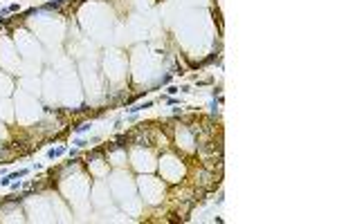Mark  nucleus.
<instances>
[{
	"mask_svg": "<svg viewBox=\"0 0 337 224\" xmlns=\"http://www.w3.org/2000/svg\"><path fill=\"white\" fill-rule=\"evenodd\" d=\"M0 184H2V186H9L11 181H9V177H2V179H0Z\"/></svg>",
	"mask_w": 337,
	"mask_h": 224,
	"instance_id": "nucleus-3",
	"label": "nucleus"
},
{
	"mask_svg": "<svg viewBox=\"0 0 337 224\" xmlns=\"http://www.w3.org/2000/svg\"><path fill=\"white\" fill-rule=\"evenodd\" d=\"M63 153H65V146H61V148H52L50 153H47V157H50V159H54V157L63 155Z\"/></svg>",
	"mask_w": 337,
	"mask_h": 224,
	"instance_id": "nucleus-1",
	"label": "nucleus"
},
{
	"mask_svg": "<svg viewBox=\"0 0 337 224\" xmlns=\"http://www.w3.org/2000/svg\"><path fill=\"white\" fill-rule=\"evenodd\" d=\"M151 101H146V103H139V105H135V108H130V112H139V110H146V108H151Z\"/></svg>",
	"mask_w": 337,
	"mask_h": 224,
	"instance_id": "nucleus-2",
	"label": "nucleus"
}]
</instances>
